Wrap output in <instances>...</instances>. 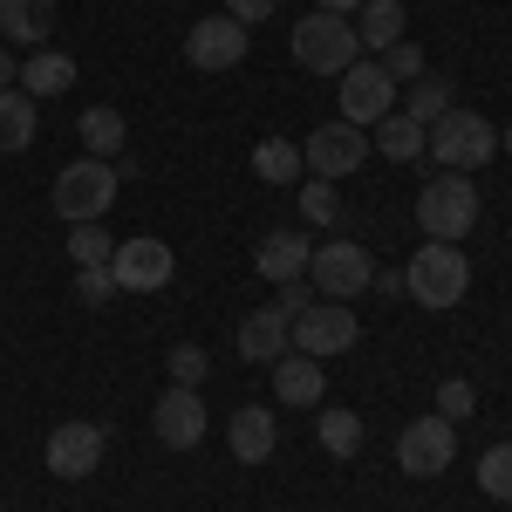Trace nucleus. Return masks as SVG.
<instances>
[{
  "label": "nucleus",
  "mask_w": 512,
  "mask_h": 512,
  "mask_svg": "<svg viewBox=\"0 0 512 512\" xmlns=\"http://www.w3.org/2000/svg\"><path fill=\"white\" fill-rule=\"evenodd\" d=\"M110 253H117V246H110V226H103V219L69 226V260H76V267H110Z\"/></svg>",
  "instance_id": "28"
},
{
  "label": "nucleus",
  "mask_w": 512,
  "mask_h": 512,
  "mask_svg": "<svg viewBox=\"0 0 512 512\" xmlns=\"http://www.w3.org/2000/svg\"><path fill=\"white\" fill-rule=\"evenodd\" d=\"M308 260H315V246H308V233H267L260 239V253H253V267L274 280H308Z\"/></svg>",
  "instance_id": "17"
},
{
  "label": "nucleus",
  "mask_w": 512,
  "mask_h": 512,
  "mask_svg": "<svg viewBox=\"0 0 512 512\" xmlns=\"http://www.w3.org/2000/svg\"><path fill=\"white\" fill-rule=\"evenodd\" d=\"M117 205V164L110 158H76L55 171V212L82 226V219H103Z\"/></svg>",
  "instance_id": "5"
},
{
  "label": "nucleus",
  "mask_w": 512,
  "mask_h": 512,
  "mask_svg": "<svg viewBox=\"0 0 512 512\" xmlns=\"http://www.w3.org/2000/svg\"><path fill=\"white\" fill-rule=\"evenodd\" d=\"M308 164H301V144H287V137H260L253 144V178L260 185H294Z\"/></svg>",
  "instance_id": "25"
},
{
  "label": "nucleus",
  "mask_w": 512,
  "mask_h": 512,
  "mask_svg": "<svg viewBox=\"0 0 512 512\" xmlns=\"http://www.w3.org/2000/svg\"><path fill=\"white\" fill-rule=\"evenodd\" d=\"M396 96H403V117H410V123H424V130H431V123L444 117V110H451V76H431V69H424L417 82H403Z\"/></svg>",
  "instance_id": "24"
},
{
  "label": "nucleus",
  "mask_w": 512,
  "mask_h": 512,
  "mask_svg": "<svg viewBox=\"0 0 512 512\" xmlns=\"http://www.w3.org/2000/svg\"><path fill=\"white\" fill-rule=\"evenodd\" d=\"M21 89H28V96H62V89H76V62H69L62 48H35V55L21 62Z\"/></svg>",
  "instance_id": "23"
},
{
  "label": "nucleus",
  "mask_w": 512,
  "mask_h": 512,
  "mask_svg": "<svg viewBox=\"0 0 512 512\" xmlns=\"http://www.w3.org/2000/svg\"><path fill=\"white\" fill-rule=\"evenodd\" d=\"M376 62H383V76H390V82H417V76H424V48H417V41H390Z\"/></svg>",
  "instance_id": "33"
},
{
  "label": "nucleus",
  "mask_w": 512,
  "mask_h": 512,
  "mask_svg": "<svg viewBox=\"0 0 512 512\" xmlns=\"http://www.w3.org/2000/svg\"><path fill=\"white\" fill-rule=\"evenodd\" d=\"M164 369H171V383H185V390H198V383L212 376V362H205V349H198V342H178V349L164 355Z\"/></svg>",
  "instance_id": "31"
},
{
  "label": "nucleus",
  "mask_w": 512,
  "mask_h": 512,
  "mask_svg": "<svg viewBox=\"0 0 512 512\" xmlns=\"http://www.w3.org/2000/svg\"><path fill=\"white\" fill-rule=\"evenodd\" d=\"M226 437H233V458L239 465H267L280 444V424L267 403H246V410H233V424H226Z\"/></svg>",
  "instance_id": "16"
},
{
  "label": "nucleus",
  "mask_w": 512,
  "mask_h": 512,
  "mask_svg": "<svg viewBox=\"0 0 512 512\" xmlns=\"http://www.w3.org/2000/svg\"><path fill=\"white\" fill-rule=\"evenodd\" d=\"M274 396L287 403V410H315V403H321V362H315V355H301V349H287L274 362Z\"/></svg>",
  "instance_id": "18"
},
{
  "label": "nucleus",
  "mask_w": 512,
  "mask_h": 512,
  "mask_svg": "<svg viewBox=\"0 0 512 512\" xmlns=\"http://www.w3.org/2000/svg\"><path fill=\"white\" fill-rule=\"evenodd\" d=\"M451 458H458V424H444L437 410L417 417V424H403V437H396V465L410 478H444Z\"/></svg>",
  "instance_id": "7"
},
{
  "label": "nucleus",
  "mask_w": 512,
  "mask_h": 512,
  "mask_svg": "<svg viewBox=\"0 0 512 512\" xmlns=\"http://www.w3.org/2000/svg\"><path fill=\"white\" fill-rule=\"evenodd\" d=\"M171 274H178V260H171V246L151 233L123 239L117 253H110V280H117L123 294H158V287H171Z\"/></svg>",
  "instance_id": "9"
},
{
  "label": "nucleus",
  "mask_w": 512,
  "mask_h": 512,
  "mask_svg": "<svg viewBox=\"0 0 512 512\" xmlns=\"http://www.w3.org/2000/svg\"><path fill=\"white\" fill-rule=\"evenodd\" d=\"M376 151L396 158V164H417L424 158V123H410L403 110H390V117L376 123Z\"/></svg>",
  "instance_id": "26"
},
{
  "label": "nucleus",
  "mask_w": 512,
  "mask_h": 512,
  "mask_svg": "<svg viewBox=\"0 0 512 512\" xmlns=\"http://www.w3.org/2000/svg\"><path fill=\"white\" fill-rule=\"evenodd\" d=\"M41 458H48L55 478H96V465H103V424H55Z\"/></svg>",
  "instance_id": "13"
},
{
  "label": "nucleus",
  "mask_w": 512,
  "mask_h": 512,
  "mask_svg": "<svg viewBox=\"0 0 512 512\" xmlns=\"http://www.w3.org/2000/svg\"><path fill=\"white\" fill-rule=\"evenodd\" d=\"M151 424H158V444H164V451H192L212 417H205V396H198V390L171 383V390L158 396V417H151Z\"/></svg>",
  "instance_id": "14"
},
{
  "label": "nucleus",
  "mask_w": 512,
  "mask_h": 512,
  "mask_svg": "<svg viewBox=\"0 0 512 512\" xmlns=\"http://www.w3.org/2000/svg\"><path fill=\"white\" fill-rule=\"evenodd\" d=\"M499 151V130L478 117V110H444L424 130V158H437V171H478Z\"/></svg>",
  "instance_id": "2"
},
{
  "label": "nucleus",
  "mask_w": 512,
  "mask_h": 512,
  "mask_svg": "<svg viewBox=\"0 0 512 512\" xmlns=\"http://www.w3.org/2000/svg\"><path fill=\"white\" fill-rule=\"evenodd\" d=\"M315 301H321V294H315V280H280V301H274V308H280L287 321H294V315H308Z\"/></svg>",
  "instance_id": "35"
},
{
  "label": "nucleus",
  "mask_w": 512,
  "mask_h": 512,
  "mask_svg": "<svg viewBox=\"0 0 512 512\" xmlns=\"http://www.w3.org/2000/svg\"><path fill=\"white\" fill-rule=\"evenodd\" d=\"M76 137H82V151H89V158H117L123 137H130V123H123V110H110V103H89L82 123H76Z\"/></svg>",
  "instance_id": "22"
},
{
  "label": "nucleus",
  "mask_w": 512,
  "mask_h": 512,
  "mask_svg": "<svg viewBox=\"0 0 512 512\" xmlns=\"http://www.w3.org/2000/svg\"><path fill=\"white\" fill-rule=\"evenodd\" d=\"M349 21H355V41L383 55L390 41H403V21H410V7H403V0H362Z\"/></svg>",
  "instance_id": "21"
},
{
  "label": "nucleus",
  "mask_w": 512,
  "mask_h": 512,
  "mask_svg": "<svg viewBox=\"0 0 512 512\" xmlns=\"http://www.w3.org/2000/svg\"><path fill=\"white\" fill-rule=\"evenodd\" d=\"M110 294H117L110 267H76V301H82V308H103Z\"/></svg>",
  "instance_id": "34"
},
{
  "label": "nucleus",
  "mask_w": 512,
  "mask_h": 512,
  "mask_svg": "<svg viewBox=\"0 0 512 512\" xmlns=\"http://www.w3.org/2000/svg\"><path fill=\"white\" fill-rule=\"evenodd\" d=\"M287 335H294V349L301 355H342V349H355V335H362V321L349 315V301H315L308 315H294L287 321Z\"/></svg>",
  "instance_id": "10"
},
{
  "label": "nucleus",
  "mask_w": 512,
  "mask_h": 512,
  "mask_svg": "<svg viewBox=\"0 0 512 512\" xmlns=\"http://www.w3.org/2000/svg\"><path fill=\"white\" fill-rule=\"evenodd\" d=\"M321 14H355V7H362V0H315Z\"/></svg>",
  "instance_id": "39"
},
{
  "label": "nucleus",
  "mask_w": 512,
  "mask_h": 512,
  "mask_svg": "<svg viewBox=\"0 0 512 512\" xmlns=\"http://www.w3.org/2000/svg\"><path fill=\"white\" fill-rule=\"evenodd\" d=\"M233 342H239V355H246L253 369H274L280 355L294 349V335H287V315H280V308H260V315H246Z\"/></svg>",
  "instance_id": "15"
},
{
  "label": "nucleus",
  "mask_w": 512,
  "mask_h": 512,
  "mask_svg": "<svg viewBox=\"0 0 512 512\" xmlns=\"http://www.w3.org/2000/svg\"><path fill=\"white\" fill-rule=\"evenodd\" d=\"M403 280H410V301H417V308L444 315V308H458V301L472 294V260H465L458 246H444V239H424V246L410 253Z\"/></svg>",
  "instance_id": "1"
},
{
  "label": "nucleus",
  "mask_w": 512,
  "mask_h": 512,
  "mask_svg": "<svg viewBox=\"0 0 512 512\" xmlns=\"http://www.w3.org/2000/svg\"><path fill=\"white\" fill-rule=\"evenodd\" d=\"M301 219H308V226H335V219H342V198H335L328 178H308V185H301Z\"/></svg>",
  "instance_id": "30"
},
{
  "label": "nucleus",
  "mask_w": 512,
  "mask_h": 512,
  "mask_svg": "<svg viewBox=\"0 0 512 512\" xmlns=\"http://www.w3.org/2000/svg\"><path fill=\"white\" fill-rule=\"evenodd\" d=\"M0 35L21 48H41L55 35V0H0Z\"/></svg>",
  "instance_id": "20"
},
{
  "label": "nucleus",
  "mask_w": 512,
  "mask_h": 512,
  "mask_svg": "<svg viewBox=\"0 0 512 512\" xmlns=\"http://www.w3.org/2000/svg\"><path fill=\"white\" fill-rule=\"evenodd\" d=\"M362 158H369V137L355 130V123H315L308 130V144H301V164H308V178H349V171H362Z\"/></svg>",
  "instance_id": "8"
},
{
  "label": "nucleus",
  "mask_w": 512,
  "mask_h": 512,
  "mask_svg": "<svg viewBox=\"0 0 512 512\" xmlns=\"http://www.w3.org/2000/svg\"><path fill=\"white\" fill-rule=\"evenodd\" d=\"M472 410H478V390L465 383V376H451V383H437V417H444V424H465Z\"/></svg>",
  "instance_id": "32"
},
{
  "label": "nucleus",
  "mask_w": 512,
  "mask_h": 512,
  "mask_svg": "<svg viewBox=\"0 0 512 512\" xmlns=\"http://www.w3.org/2000/svg\"><path fill=\"white\" fill-rule=\"evenodd\" d=\"M315 437H321L328 458H355V451H362V417H355V410H321Z\"/></svg>",
  "instance_id": "27"
},
{
  "label": "nucleus",
  "mask_w": 512,
  "mask_h": 512,
  "mask_svg": "<svg viewBox=\"0 0 512 512\" xmlns=\"http://www.w3.org/2000/svg\"><path fill=\"white\" fill-rule=\"evenodd\" d=\"M294 62L315 69V76H342L362 62V41H355V21L349 14H301L294 21Z\"/></svg>",
  "instance_id": "3"
},
{
  "label": "nucleus",
  "mask_w": 512,
  "mask_h": 512,
  "mask_svg": "<svg viewBox=\"0 0 512 512\" xmlns=\"http://www.w3.org/2000/svg\"><path fill=\"white\" fill-rule=\"evenodd\" d=\"M41 130V110L28 89H0V158H21Z\"/></svg>",
  "instance_id": "19"
},
{
  "label": "nucleus",
  "mask_w": 512,
  "mask_h": 512,
  "mask_svg": "<svg viewBox=\"0 0 512 512\" xmlns=\"http://www.w3.org/2000/svg\"><path fill=\"white\" fill-rule=\"evenodd\" d=\"M246 28H239L233 14H205V21H192V35H185V62L192 69H205V76H219V69H239L246 62Z\"/></svg>",
  "instance_id": "11"
},
{
  "label": "nucleus",
  "mask_w": 512,
  "mask_h": 512,
  "mask_svg": "<svg viewBox=\"0 0 512 512\" xmlns=\"http://www.w3.org/2000/svg\"><path fill=\"white\" fill-rule=\"evenodd\" d=\"M308 280H315L321 301H355L376 280V260L355 239H328V246H315V260H308Z\"/></svg>",
  "instance_id": "6"
},
{
  "label": "nucleus",
  "mask_w": 512,
  "mask_h": 512,
  "mask_svg": "<svg viewBox=\"0 0 512 512\" xmlns=\"http://www.w3.org/2000/svg\"><path fill=\"white\" fill-rule=\"evenodd\" d=\"M478 492L485 499H512V444H492L478 458Z\"/></svg>",
  "instance_id": "29"
},
{
  "label": "nucleus",
  "mask_w": 512,
  "mask_h": 512,
  "mask_svg": "<svg viewBox=\"0 0 512 512\" xmlns=\"http://www.w3.org/2000/svg\"><path fill=\"white\" fill-rule=\"evenodd\" d=\"M0 89H21V62H14L7 48H0Z\"/></svg>",
  "instance_id": "38"
},
{
  "label": "nucleus",
  "mask_w": 512,
  "mask_h": 512,
  "mask_svg": "<svg viewBox=\"0 0 512 512\" xmlns=\"http://www.w3.org/2000/svg\"><path fill=\"white\" fill-rule=\"evenodd\" d=\"M226 14H233L239 28H253V21H267V14H274V0H226Z\"/></svg>",
  "instance_id": "36"
},
{
  "label": "nucleus",
  "mask_w": 512,
  "mask_h": 512,
  "mask_svg": "<svg viewBox=\"0 0 512 512\" xmlns=\"http://www.w3.org/2000/svg\"><path fill=\"white\" fill-rule=\"evenodd\" d=\"M417 226L424 239H444V246H458V239L478 226V192L465 171H437L431 185L417 192Z\"/></svg>",
  "instance_id": "4"
},
{
  "label": "nucleus",
  "mask_w": 512,
  "mask_h": 512,
  "mask_svg": "<svg viewBox=\"0 0 512 512\" xmlns=\"http://www.w3.org/2000/svg\"><path fill=\"white\" fill-rule=\"evenodd\" d=\"M369 287H383V301H396V294H410V280H403V267H383V274L369 280Z\"/></svg>",
  "instance_id": "37"
},
{
  "label": "nucleus",
  "mask_w": 512,
  "mask_h": 512,
  "mask_svg": "<svg viewBox=\"0 0 512 512\" xmlns=\"http://www.w3.org/2000/svg\"><path fill=\"white\" fill-rule=\"evenodd\" d=\"M342 123H383L396 110V82L383 76V62H355V69H342Z\"/></svg>",
  "instance_id": "12"
},
{
  "label": "nucleus",
  "mask_w": 512,
  "mask_h": 512,
  "mask_svg": "<svg viewBox=\"0 0 512 512\" xmlns=\"http://www.w3.org/2000/svg\"><path fill=\"white\" fill-rule=\"evenodd\" d=\"M499 151H506V158H512V130H499Z\"/></svg>",
  "instance_id": "40"
}]
</instances>
